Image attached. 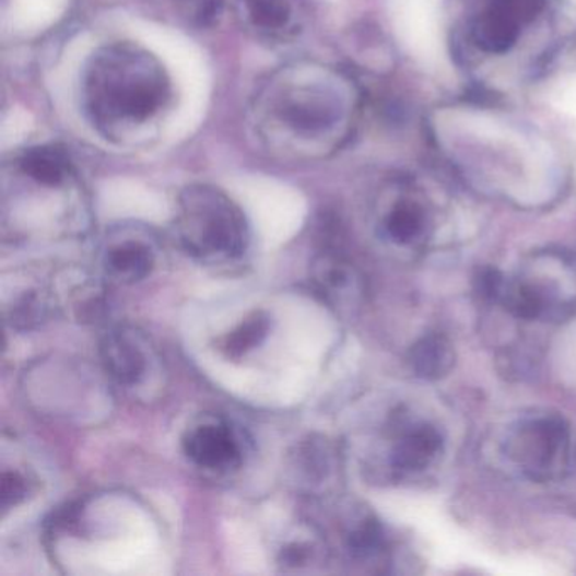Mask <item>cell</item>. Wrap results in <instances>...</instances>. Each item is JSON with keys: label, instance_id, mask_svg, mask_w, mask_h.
I'll return each mask as SVG.
<instances>
[{"label": "cell", "instance_id": "cell-1", "mask_svg": "<svg viewBox=\"0 0 576 576\" xmlns=\"http://www.w3.org/2000/svg\"><path fill=\"white\" fill-rule=\"evenodd\" d=\"M357 107L355 86L342 71L318 61H293L260 83L250 122L274 156L318 160L342 148Z\"/></svg>", "mask_w": 576, "mask_h": 576}, {"label": "cell", "instance_id": "cell-2", "mask_svg": "<svg viewBox=\"0 0 576 576\" xmlns=\"http://www.w3.org/2000/svg\"><path fill=\"white\" fill-rule=\"evenodd\" d=\"M80 90L85 116L111 141L142 134L172 101V80L163 63L132 43H114L93 52Z\"/></svg>", "mask_w": 576, "mask_h": 576}, {"label": "cell", "instance_id": "cell-3", "mask_svg": "<svg viewBox=\"0 0 576 576\" xmlns=\"http://www.w3.org/2000/svg\"><path fill=\"white\" fill-rule=\"evenodd\" d=\"M176 237L195 259L222 265L249 246V223L238 204L212 185L186 186L178 198Z\"/></svg>", "mask_w": 576, "mask_h": 576}, {"label": "cell", "instance_id": "cell-4", "mask_svg": "<svg viewBox=\"0 0 576 576\" xmlns=\"http://www.w3.org/2000/svg\"><path fill=\"white\" fill-rule=\"evenodd\" d=\"M507 455L536 482L557 479L568 469V424L556 414L520 421L507 442Z\"/></svg>", "mask_w": 576, "mask_h": 576}, {"label": "cell", "instance_id": "cell-5", "mask_svg": "<svg viewBox=\"0 0 576 576\" xmlns=\"http://www.w3.org/2000/svg\"><path fill=\"white\" fill-rule=\"evenodd\" d=\"M544 4V0H483L470 19V36L483 52L504 55L516 46L522 30Z\"/></svg>", "mask_w": 576, "mask_h": 576}, {"label": "cell", "instance_id": "cell-6", "mask_svg": "<svg viewBox=\"0 0 576 576\" xmlns=\"http://www.w3.org/2000/svg\"><path fill=\"white\" fill-rule=\"evenodd\" d=\"M183 450L200 469L231 472L242 463V450L234 432L223 421H203L183 436Z\"/></svg>", "mask_w": 576, "mask_h": 576}, {"label": "cell", "instance_id": "cell-7", "mask_svg": "<svg viewBox=\"0 0 576 576\" xmlns=\"http://www.w3.org/2000/svg\"><path fill=\"white\" fill-rule=\"evenodd\" d=\"M153 240L138 227L117 228L107 238L104 250V269L117 283L132 284L148 278L153 271Z\"/></svg>", "mask_w": 576, "mask_h": 576}, {"label": "cell", "instance_id": "cell-8", "mask_svg": "<svg viewBox=\"0 0 576 576\" xmlns=\"http://www.w3.org/2000/svg\"><path fill=\"white\" fill-rule=\"evenodd\" d=\"M238 15L247 30L266 42H286L299 31L296 0H240Z\"/></svg>", "mask_w": 576, "mask_h": 576}, {"label": "cell", "instance_id": "cell-9", "mask_svg": "<svg viewBox=\"0 0 576 576\" xmlns=\"http://www.w3.org/2000/svg\"><path fill=\"white\" fill-rule=\"evenodd\" d=\"M101 357L108 376L120 386H138L148 374V352L129 331H108L101 343Z\"/></svg>", "mask_w": 576, "mask_h": 576}, {"label": "cell", "instance_id": "cell-10", "mask_svg": "<svg viewBox=\"0 0 576 576\" xmlns=\"http://www.w3.org/2000/svg\"><path fill=\"white\" fill-rule=\"evenodd\" d=\"M443 450V439L435 427L421 424L402 433L392 450V465L399 472L418 473L435 463Z\"/></svg>", "mask_w": 576, "mask_h": 576}, {"label": "cell", "instance_id": "cell-11", "mask_svg": "<svg viewBox=\"0 0 576 576\" xmlns=\"http://www.w3.org/2000/svg\"><path fill=\"white\" fill-rule=\"evenodd\" d=\"M311 274L315 286L334 305H342L358 293L357 272L334 254L325 252L316 257Z\"/></svg>", "mask_w": 576, "mask_h": 576}, {"label": "cell", "instance_id": "cell-12", "mask_svg": "<svg viewBox=\"0 0 576 576\" xmlns=\"http://www.w3.org/2000/svg\"><path fill=\"white\" fill-rule=\"evenodd\" d=\"M427 213L418 198L399 195L384 213L383 228L387 238L399 246H413L426 235Z\"/></svg>", "mask_w": 576, "mask_h": 576}, {"label": "cell", "instance_id": "cell-13", "mask_svg": "<svg viewBox=\"0 0 576 576\" xmlns=\"http://www.w3.org/2000/svg\"><path fill=\"white\" fill-rule=\"evenodd\" d=\"M409 362L421 379H442L454 368V346L443 334H426L420 342L414 343L409 353Z\"/></svg>", "mask_w": 576, "mask_h": 576}, {"label": "cell", "instance_id": "cell-14", "mask_svg": "<svg viewBox=\"0 0 576 576\" xmlns=\"http://www.w3.org/2000/svg\"><path fill=\"white\" fill-rule=\"evenodd\" d=\"M269 333V318L262 311L254 313L242 321L223 342V352L228 358H240L265 342Z\"/></svg>", "mask_w": 576, "mask_h": 576}, {"label": "cell", "instance_id": "cell-15", "mask_svg": "<svg viewBox=\"0 0 576 576\" xmlns=\"http://www.w3.org/2000/svg\"><path fill=\"white\" fill-rule=\"evenodd\" d=\"M297 469L305 475L306 482L327 479L331 472V451L327 443L309 439L297 451Z\"/></svg>", "mask_w": 576, "mask_h": 576}, {"label": "cell", "instance_id": "cell-16", "mask_svg": "<svg viewBox=\"0 0 576 576\" xmlns=\"http://www.w3.org/2000/svg\"><path fill=\"white\" fill-rule=\"evenodd\" d=\"M30 492L26 479L17 472H4L2 475V509L9 510L26 498Z\"/></svg>", "mask_w": 576, "mask_h": 576}, {"label": "cell", "instance_id": "cell-17", "mask_svg": "<svg viewBox=\"0 0 576 576\" xmlns=\"http://www.w3.org/2000/svg\"><path fill=\"white\" fill-rule=\"evenodd\" d=\"M316 557L315 544L305 543V541H294L283 548L281 553V563L290 566V568L299 569L302 566L308 565Z\"/></svg>", "mask_w": 576, "mask_h": 576}]
</instances>
